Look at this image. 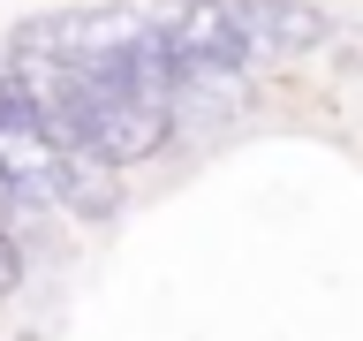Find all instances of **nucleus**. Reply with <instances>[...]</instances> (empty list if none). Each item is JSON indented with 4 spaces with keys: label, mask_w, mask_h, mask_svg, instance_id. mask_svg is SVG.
<instances>
[{
    "label": "nucleus",
    "mask_w": 363,
    "mask_h": 341,
    "mask_svg": "<svg viewBox=\"0 0 363 341\" xmlns=\"http://www.w3.org/2000/svg\"><path fill=\"white\" fill-rule=\"evenodd\" d=\"M152 23V45L159 61H167V76L182 84H220V76H242L257 53H250L242 23H235V0H167Z\"/></svg>",
    "instance_id": "nucleus-1"
},
{
    "label": "nucleus",
    "mask_w": 363,
    "mask_h": 341,
    "mask_svg": "<svg viewBox=\"0 0 363 341\" xmlns=\"http://www.w3.org/2000/svg\"><path fill=\"white\" fill-rule=\"evenodd\" d=\"M235 23H242V38H250L257 61L265 53H303V45H318L333 31V16L311 8V0H235Z\"/></svg>",
    "instance_id": "nucleus-2"
},
{
    "label": "nucleus",
    "mask_w": 363,
    "mask_h": 341,
    "mask_svg": "<svg viewBox=\"0 0 363 341\" xmlns=\"http://www.w3.org/2000/svg\"><path fill=\"white\" fill-rule=\"evenodd\" d=\"M23 212H30V205H23L16 190H8V175H0V227H8V235H16V220H23Z\"/></svg>",
    "instance_id": "nucleus-3"
},
{
    "label": "nucleus",
    "mask_w": 363,
    "mask_h": 341,
    "mask_svg": "<svg viewBox=\"0 0 363 341\" xmlns=\"http://www.w3.org/2000/svg\"><path fill=\"white\" fill-rule=\"evenodd\" d=\"M8 99H16V76H8V68H0V114H8Z\"/></svg>",
    "instance_id": "nucleus-4"
}]
</instances>
